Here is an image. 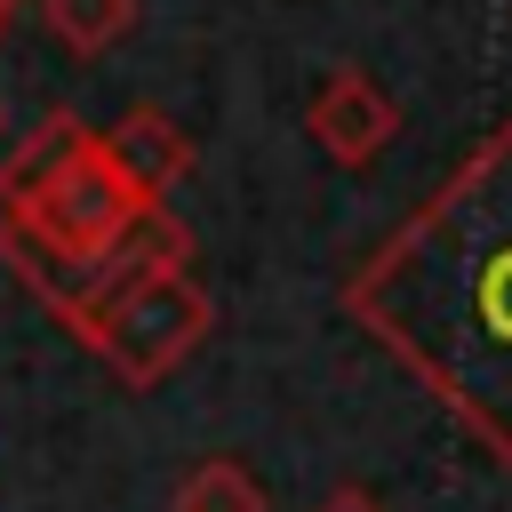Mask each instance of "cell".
<instances>
[{"instance_id":"cell-1","label":"cell","mask_w":512,"mask_h":512,"mask_svg":"<svg viewBox=\"0 0 512 512\" xmlns=\"http://www.w3.org/2000/svg\"><path fill=\"white\" fill-rule=\"evenodd\" d=\"M344 312L512 472V120L368 248Z\"/></svg>"},{"instance_id":"cell-3","label":"cell","mask_w":512,"mask_h":512,"mask_svg":"<svg viewBox=\"0 0 512 512\" xmlns=\"http://www.w3.org/2000/svg\"><path fill=\"white\" fill-rule=\"evenodd\" d=\"M208 320H216L208 288L192 280V264H176V272H144V280H128V288H112L72 336H80L128 392H152L160 376H176V368L208 344Z\"/></svg>"},{"instance_id":"cell-7","label":"cell","mask_w":512,"mask_h":512,"mask_svg":"<svg viewBox=\"0 0 512 512\" xmlns=\"http://www.w3.org/2000/svg\"><path fill=\"white\" fill-rule=\"evenodd\" d=\"M176 512H272V504H264V480L248 464L208 456V464H192L176 480Z\"/></svg>"},{"instance_id":"cell-2","label":"cell","mask_w":512,"mask_h":512,"mask_svg":"<svg viewBox=\"0 0 512 512\" xmlns=\"http://www.w3.org/2000/svg\"><path fill=\"white\" fill-rule=\"evenodd\" d=\"M0 248L8 272L64 328H80L112 288L176 272L192 256V232L168 208L136 200V184L104 152V128H88L80 112H48L0 160Z\"/></svg>"},{"instance_id":"cell-9","label":"cell","mask_w":512,"mask_h":512,"mask_svg":"<svg viewBox=\"0 0 512 512\" xmlns=\"http://www.w3.org/2000/svg\"><path fill=\"white\" fill-rule=\"evenodd\" d=\"M16 8H24V0H0V16H16Z\"/></svg>"},{"instance_id":"cell-4","label":"cell","mask_w":512,"mask_h":512,"mask_svg":"<svg viewBox=\"0 0 512 512\" xmlns=\"http://www.w3.org/2000/svg\"><path fill=\"white\" fill-rule=\"evenodd\" d=\"M304 128H312V144H320L336 168H368V160L400 136V104H392L360 64H336V72H320V88H312V104H304Z\"/></svg>"},{"instance_id":"cell-10","label":"cell","mask_w":512,"mask_h":512,"mask_svg":"<svg viewBox=\"0 0 512 512\" xmlns=\"http://www.w3.org/2000/svg\"><path fill=\"white\" fill-rule=\"evenodd\" d=\"M0 32H8V16H0Z\"/></svg>"},{"instance_id":"cell-5","label":"cell","mask_w":512,"mask_h":512,"mask_svg":"<svg viewBox=\"0 0 512 512\" xmlns=\"http://www.w3.org/2000/svg\"><path fill=\"white\" fill-rule=\"evenodd\" d=\"M104 152H112V168L136 184L144 208H160V192H176V184L192 176V136H184L168 112H152V104H128V112L104 128Z\"/></svg>"},{"instance_id":"cell-8","label":"cell","mask_w":512,"mask_h":512,"mask_svg":"<svg viewBox=\"0 0 512 512\" xmlns=\"http://www.w3.org/2000/svg\"><path fill=\"white\" fill-rule=\"evenodd\" d=\"M312 512H384V504H376L368 488H352V480H344V488H328V496H320Z\"/></svg>"},{"instance_id":"cell-6","label":"cell","mask_w":512,"mask_h":512,"mask_svg":"<svg viewBox=\"0 0 512 512\" xmlns=\"http://www.w3.org/2000/svg\"><path fill=\"white\" fill-rule=\"evenodd\" d=\"M40 24H48L72 56H104L112 40H128L136 0H40Z\"/></svg>"}]
</instances>
